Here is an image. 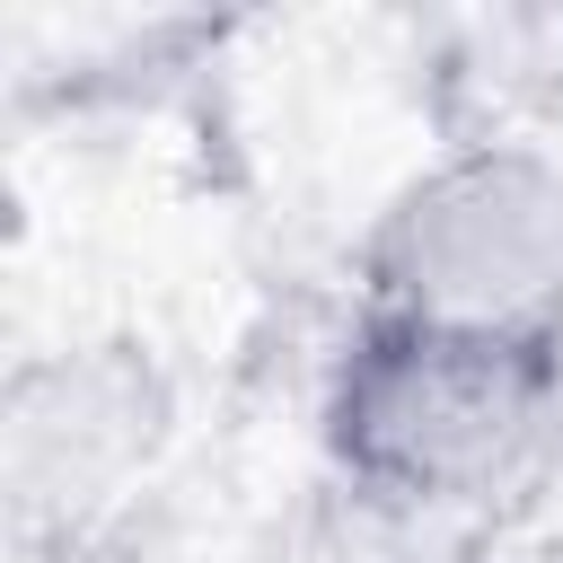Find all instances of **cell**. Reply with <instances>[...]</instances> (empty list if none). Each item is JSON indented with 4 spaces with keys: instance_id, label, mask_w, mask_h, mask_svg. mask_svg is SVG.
<instances>
[{
    "instance_id": "6da1fadb",
    "label": "cell",
    "mask_w": 563,
    "mask_h": 563,
    "mask_svg": "<svg viewBox=\"0 0 563 563\" xmlns=\"http://www.w3.org/2000/svg\"><path fill=\"white\" fill-rule=\"evenodd\" d=\"M563 413V352L361 317L325 378V440L352 484L449 510L519 484Z\"/></svg>"
},
{
    "instance_id": "7a4b0ae2",
    "label": "cell",
    "mask_w": 563,
    "mask_h": 563,
    "mask_svg": "<svg viewBox=\"0 0 563 563\" xmlns=\"http://www.w3.org/2000/svg\"><path fill=\"white\" fill-rule=\"evenodd\" d=\"M369 317L563 352V158L466 141L431 158L369 229Z\"/></svg>"
}]
</instances>
